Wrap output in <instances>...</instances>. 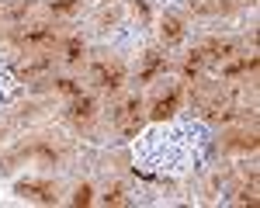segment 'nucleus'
<instances>
[{"instance_id":"20e7f679","label":"nucleus","mask_w":260,"mask_h":208,"mask_svg":"<svg viewBox=\"0 0 260 208\" xmlns=\"http://www.w3.org/2000/svg\"><path fill=\"white\" fill-rule=\"evenodd\" d=\"M21 45H52L56 42V31H49V28H35V31H24L18 35Z\"/></svg>"},{"instance_id":"f03ea898","label":"nucleus","mask_w":260,"mask_h":208,"mask_svg":"<svg viewBox=\"0 0 260 208\" xmlns=\"http://www.w3.org/2000/svg\"><path fill=\"white\" fill-rule=\"evenodd\" d=\"M18 194H21V198H28V201H42V205H52V201H56V187L42 184V181H21Z\"/></svg>"},{"instance_id":"0eeeda50","label":"nucleus","mask_w":260,"mask_h":208,"mask_svg":"<svg viewBox=\"0 0 260 208\" xmlns=\"http://www.w3.org/2000/svg\"><path fill=\"white\" fill-rule=\"evenodd\" d=\"M184 35V28H180V18H163V39L167 42H177Z\"/></svg>"},{"instance_id":"6e6552de","label":"nucleus","mask_w":260,"mask_h":208,"mask_svg":"<svg viewBox=\"0 0 260 208\" xmlns=\"http://www.w3.org/2000/svg\"><path fill=\"white\" fill-rule=\"evenodd\" d=\"M80 52H83V42L80 39H70V42H66V59H70V62L80 59Z\"/></svg>"},{"instance_id":"1a4fd4ad","label":"nucleus","mask_w":260,"mask_h":208,"mask_svg":"<svg viewBox=\"0 0 260 208\" xmlns=\"http://www.w3.org/2000/svg\"><path fill=\"white\" fill-rule=\"evenodd\" d=\"M104 205H128V198H125V191H121V187H115V191H108V194H104Z\"/></svg>"},{"instance_id":"9d476101","label":"nucleus","mask_w":260,"mask_h":208,"mask_svg":"<svg viewBox=\"0 0 260 208\" xmlns=\"http://www.w3.org/2000/svg\"><path fill=\"white\" fill-rule=\"evenodd\" d=\"M160 66H163V59H160V56H149V66H146V73H142V80H149V77H153V73H156Z\"/></svg>"},{"instance_id":"ddd939ff","label":"nucleus","mask_w":260,"mask_h":208,"mask_svg":"<svg viewBox=\"0 0 260 208\" xmlns=\"http://www.w3.org/2000/svg\"><path fill=\"white\" fill-rule=\"evenodd\" d=\"M73 201H77V205H87V201H90V187H80V191H77V198H73Z\"/></svg>"},{"instance_id":"f257e3e1","label":"nucleus","mask_w":260,"mask_h":208,"mask_svg":"<svg viewBox=\"0 0 260 208\" xmlns=\"http://www.w3.org/2000/svg\"><path fill=\"white\" fill-rule=\"evenodd\" d=\"M90 80L98 83V87H104V90H115V87H121V80H125V66H121V62H98V66L90 70Z\"/></svg>"},{"instance_id":"f8f14e48","label":"nucleus","mask_w":260,"mask_h":208,"mask_svg":"<svg viewBox=\"0 0 260 208\" xmlns=\"http://www.w3.org/2000/svg\"><path fill=\"white\" fill-rule=\"evenodd\" d=\"M59 90H62V94H80L77 80H59Z\"/></svg>"},{"instance_id":"7ed1b4c3","label":"nucleus","mask_w":260,"mask_h":208,"mask_svg":"<svg viewBox=\"0 0 260 208\" xmlns=\"http://www.w3.org/2000/svg\"><path fill=\"white\" fill-rule=\"evenodd\" d=\"M115 122H118L128 135H136V132H139V125H142L139 122V97H132V101L121 104L118 111H115Z\"/></svg>"},{"instance_id":"9b49d317","label":"nucleus","mask_w":260,"mask_h":208,"mask_svg":"<svg viewBox=\"0 0 260 208\" xmlns=\"http://www.w3.org/2000/svg\"><path fill=\"white\" fill-rule=\"evenodd\" d=\"M73 7H77V0H56V4H52L56 14H66V11H73Z\"/></svg>"},{"instance_id":"39448f33","label":"nucleus","mask_w":260,"mask_h":208,"mask_svg":"<svg viewBox=\"0 0 260 208\" xmlns=\"http://www.w3.org/2000/svg\"><path fill=\"white\" fill-rule=\"evenodd\" d=\"M177 90H174V94H167V97H160V101L153 104V118H156V122H163V118H170V115H174V111H177Z\"/></svg>"},{"instance_id":"423d86ee","label":"nucleus","mask_w":260,"mask_h":208,"mask_svg":"<svg viewBox=\"0 0 260 208\" xmlns=\"http://www.w3.org/2000/svg\"><path fill=\"white\" fill-rule=\"evenodd\" d=\"M90 115H94V101H90V97H77V101L70 104V118L83 122V118H90Z\"/></svg>"}]
</instances>
